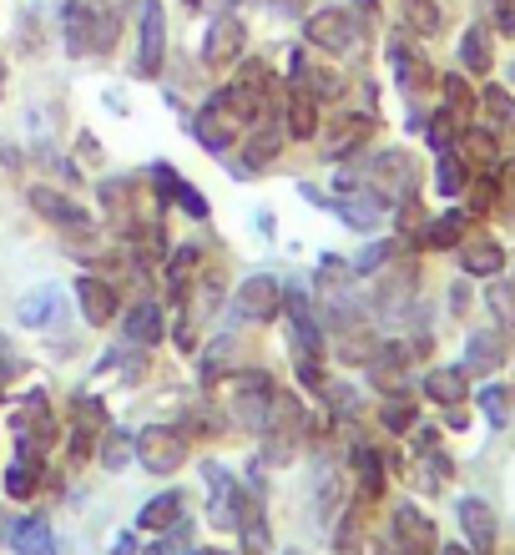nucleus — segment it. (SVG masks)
Segmentation results:
<instances>
[{"instance_id": "18", "label": "nucleus", "mask_w": 515, "mask_h": 555, "mask_svg": "<svg viewBox=\"0 0 515 555\" xmlns=\"http://www.w3.org/2000/svg\"><path fill=\"white\" fill-rule=\"evenodd\" d=\"M460 530H465V541L475 545V555H490V551H495V511H490L480 495H465V500H460Z\"/></svg>"}, {"instance_id": "48", "label": "nucleus", "mask_w": 515, "mask_h": 555, "mask_svg": "<svg viewBox=\"0 0 515 555\" xmlns=\"http://www.w3.org/2000/svg\"><path fill=\"white\" fill-rule=\"evenodd\" d=\"M384 258H395V243H374V248H364V253H359V258L349 263L353 278H359V273H379Z\"/></svg>"}, {"instance_id": "14", "label": "nucleus", "mask_w": 515, "mask_h": 555, "mask_svg": "<svg viewBox=\"0 0 515 555\" xmlns=\"http://www.w3.org/2000/svg\"><path fill=\"white\" fill-rule=\"evenodd\" d=\"M283 313H288V323H294L298 353H309V359H319V349H324V323L313 319L309 293H304V288H283Z\"/></svg>"}, {"instance_id": "11", "label": "nucleus", "mask_w": 515, "mask_h": 555, "mask_svg": "<svg viewBox=\"0 0 515 555\" xmlns=\"http://www.w3.org/2000/svg\"><path fill=\"white\" fill-rule=\"evenodd\" d=\"M15 439H21V454L41 460V450L56 439V420H51V404L46 395H30L21 410H15Z\"/></svg>"}, {"instance_id": "49", "label": "nucleus", "mask_w": 515, "mask_h": 555, "mask_svg": "<svg viewBox=\"0 0 515 555\" xmlns=\"http://www.w3.org/2000/svg\"><path fill=\"white\" fill-rule=\"evenodd\" d=\"M15 369H21V359L11 353V338L0 334V399H5V384L15 379Z\"/></svg>"}, {"instance_id": "54", "label": "nucleus", "mask_w": 515, "mask_h": 555, "mask_svg": "<svg viewBox=\"0 0 515 555\" xmlns=\"http://www.w3.org/2000/svg\"><path fill=\"white\" fill-rule=\"evenodd\" d=\"M188 5H192V11H203V5H213V0H188Z\"/></svg>"}, {"instance_id": "8", "label": "nucleus", "mask_w": 515, "mask_h": 555, "mask_svg": "<svg viewBox=\"0 0 515 555\" xmlns=\"http://www.w3.org/2000/svg\"><path fill=\"white\" fill-rule=\"evenodd\" d=\"M389 541H395L399 555H435L440 551V530H435V520L420 505L399 500L395 515H389Z\"/></svg>"}, {"instance_id": "41", "label": "nucleus", "mask_w": 515, "mask_h": 555, "mask_svg": "<svg viewBox=\"0 0 515 555\" xmlns=\"http://www.w3.org/2000/svg\"><path fill=\"white\" fill-rule=\"evenodd\" d=\"M475 112H480L490 127H511V121H515V102H511V91H505V87H486V91H480Z\"/></svg>"}, {"instance_id": "1", "label": "nucleus", "mask_w": 515, "mask_h": 555, "mask_svg": "<svg viewBox=\"0 0 515 555\" xmlns=\"http://www.w3.org/2000/svg\"><path fill=\"white\" fill-rule=\"evenodd\" d=\"M359 188H364L369 197H379L384 207L404 203V197H420V162H414L404 146L374 152L359 172H344L339 177V192H359Z\"/></svg>"}, {"instance_id": "23", "label": "nucleus", "mask_w": 515, "mask_h": 555, "mask_svg": "<svg viewBox=\"0 0 515 555\" xmlns=\"http://www.w3.org/2000/svg\"><path fill=\"white\" fill-rule=\"evenodd\" d=\"M294 91H304V96H313V102H339V96H344V81L334 72H324L319 61L294 56Z\"/></svg>"}, {"instance_id": "58", "label": "nucleus", "mask_w": 515, "mask_h": 555, "mask_svg": "<svg viewBox=\"0 0 515 555\" xmlns=\"http://www.w3.org/2000/svg\"><path fill=\"white\" fill-rule=\"evenodd\" d=\"M511 76H515V66H511Z\"/></svg>"}, {"instance_id": "56", "label": "nucleus", "mask_w": 515, "mask_h": 555, "mask_svg": "<svg viewBox=\"0 0 515 555\" xmlns=\"http://www.w3.org/2000/svg\"><path fill=\"white\" fill-rule=\"evenodd\" d=\"M197 555H222V551H197Z\"/></svg>"}, {"instance_id": "25", "label": "nucleus", "mask_w": 515, "mask_h": 555, "mask_svg": "<svg viewBox=\"0 0 515 555\" xmlns=\"http://www.w3.org/2000/svg\"><path fill=\"white\" fill-rule=\"evenodd\" d=\"M121 328H127V344H132V349H152V344L163 338V304H157V298H142V304H132V308H127V323H121Z\"/></svg>"}, {"instance_id": "33", "label": "nucleus", "mask_w": 515, "mask_h": 555, "mask_svg": "<svg viewBox=\"0 0 515 555\" xmlns=\"http://www.w3.org/2000/svg\"><path fill=\"white\" fill-rule=\"evenodd\" d=\"M471 233V218L465 212H440V218L425 222V237H420V248H460V237Z\"/></svg>"}, {"instance_id": "50", "label": "nucleus", "mask_w": 515, "mask_h": 555, "mask_svg": "<svg viewBox=\"0 0 515 555\" xmlns=\"http://www.w3.org/2000/svg\"><path fill=\"white\" fill-rule=\"evenodd\" d=\"M490 11H495V30L515 36V0H490Z\"/></svg>"}, {"instance_id": "12", "label": "nucleus", "mask_w": 515, "mask_h": 555, "mask_svg": "<svg viewBox=\"0 0 515 555\" xmlns=\"http://www.w3.org/2000/svg\"><path fill=\"white\" fill-rule=\"evenodd\" d=\"M26 197H30V207H36V212L51 222V228H61V233H91V212L81 203H72L66 192H56V188H30Z\"/></svg>"}, {"instance_id": "20", "label": "nucleus", "mask_w": 515, "mask_h": 555, "mask_svg": "<svg viewBox=\"0 0 515 555\" xmlns=\"http://www.w3.org/2000/svg\"><path fill=\"white\" fill-rule=\"evenodd\" d=\"M414 344H374V353L364 359V369H369V379L374 384H384V389H395L399 379H404V369H410V359H414Z\"/></svg>"}, {"instance_id": "6", "label": "nucleus", "mask_w": 515, "mask_h": 555, "mask_svg": "<svg viewBox=\"0 0 515 555\" xmlns=\"http://www.w3.org/2000/svg\"><path fill=\"white\" fill-rule=\"evenodd\" d=\"M192 137L203 142V152L222 157V152H233L243 142V121H237V112L222 96H213V102H203L192 112Z\"/></svg>"}, {"instance_id": "39", "label": "nucleus", "mask_w": 515, "mask_h": 555, "mask_svg": "<svg viewBox=\"0 0 515 555\" xmlns=\"http://www.w3.org/2000/svg\"><path fill=\"white\" fill-rule=\"evenodd\" d=\"M404 21H410L414 36H440L445 30L440 0H404Z\"/></svg>"}, {"instance_id": "13", "label": "nucleus", "mask_w": 515, "mask_h": 555, "mask_svg": "<svg viewBox=\"0 0 515 555\" xmlns=\"http://www.w3.org/2000/svg\"><path fill=\"white\" fill-rule=\"evenodd\" d=\"M106 429V404L96 395H76L72 399V460H87L91 444Z\"/></svg>"}, {"instance_id": "59", "label": "nucleus", "mask_w": 515, "mask_h": 555, "mask_svg": "<svg viewBox=\"0 0 515 555\" xmlns=\"http://www.w3.org/2000/svg\"><path fill=\"white\" fill-rule=\"evenodd\" d=\"M288 555H298V551H288Z\"/></svg>"}, {"instance_id": "28", "label": "nucleus", "mask_w": 515, "mask_h": 555, "mask_svg": "<svg viewBox=\"0 0 515 555\" xmlns=\"http://www.w3.org/2000/svg\"><path fill=\"white\" fill-rule=\"evenodd\" d=\"M374 137V117H353V112H344L339 117V127H334V142H324V157L329 162H339V157H349V152H359V146Z\"/></svg>"}, {"instance_id": "24", "label": "nucleus", "mask_w": 515, "mask_h": 555, "mask_svg": "<svg viewBox=\"0 0 515 555\" xmlns=\"http://www.w3.org/2000/svg\"><path fill=\"white\" fill-rule=\"evenodd\" d=\"M334 207H339L344 228H353V233H374V228L384 222V203H379V197H369L364 188H359V192H339V197H334Z\"/></svg>"}, {"instance_id": "57", "label": "nucleus", "mask_w": 515, "mask_h": 555, "mask_svg": "<svg viewBox=\"0 0 515 555\" xmlns=\"http://www.w3.org/2000/svg\"><path fill=\"white\" fill-rule=\"evenodd\" d=\"M106 5H117V0H106Z\"/></svg>"}, {"instance_id": "3", "label": "nucleus", "mask_w": 515, "mask_h": 555, "mask_svg": "<svg viewBox=\"0 0 515 555\" xmlns=\"http://www.w3.org/2000/svg\"><path fill=\"white\" fill-rule=\"evenodd\" d=\"M132 454H137V465L152 469V475H172V469L188 465L192 439L182 424H147L142 435H132Z\"/></svg>"}, {"instance_id": "4", "label": "nucleus", "mask_w": 515, "mask_h": 555, "mask_svg": "<svg viewBox=\"0 0 515 555\" xmlns=\"http://www.w3.org/2000/svg\"><path fill=\"white\" fill-rule=\"evenodd\" d=\"M273 379L248 369V374H237L233 379V404H228V420H237L248 435H268V420H273Z\"/></svg>"}, {"instance_id": "42", "label": "nucleus", "mask_w": 515, "mask_h": 555, "mask_svg": "<svg viewBox=\"0 0 515 555\" xmlns=\"http://www.w3.org/2000/svg\"><path fill=\"white\" fill-rule=\"evenodd\" d=\"M475 404H480V414H486L490 429L511 424V389H505V384H486V389L475 395Z\"/></svg>"}, {"instance_id": "21", "label": "nucleus", "mask_w": 515, "mask_h": 555, "mask_svg": "<svg viewBox=\"0 0 515 555\" xmlns=\"http://www.w3.org/2000/svg\"><path fill=\"white\" fill-rule=\"evenodd\" d=\"M283 152V142H279V127H258V132L248 137V142H237V172L243 177H258V172H268L273 167V157Z\"/></svg>"}, {"instance_id": "34", "label": "nucleus", "mask_w": 515, "mask_h": 555, "mask_svg": "<svg viewBox=\"0 0 515 555\" xmlns=\"http://www.w3.org/2000/svg\"><path fill=\"white\" fill-rule=\"evenodd\" d=\"M288 137L294 142H313V132H319V102L313 96H304V91H288Z\"/></svg>"}, {"instance_id": "26", "label": "nucleus", "mask_w": 515, "mask_h": 555, "mask_svg": "<svg viewBox=\"0 0 515 555\" xmlns=\"http://www.w3.org/2000/svg\"><path fill=\"white\" fill-rule=\"evenodd\" d=\"M471 374L455 364H445V369H429L425 374V399H435V404H445V410H460L465 399H471Z\"/></svg>"}, {"instance_id": "44", "label": "nucleus", "mask_w": 515, "mask_h": 555, "mask_svg": "<svg viewBox=\"0 0 515 555\" xmlns=\"http://www.w3.org/2000/svg\"><path fill=\"white\" fill-rule=\"evenodd\" d=\"M440 91H445V112H455L460 121L475 117V91H471V81H465V76H445Z\"/></svg>"}, {"instance_id": "35", "label": "nucleus", "mask_w": 515, "mask_h": 555, "mask_svg": "<svg viewBox=\"0 0 515 555\" xmlns=\"http://www.w3.org/2000/svg\"><path fill=\"white\" fill-rule=\"evenodd\" d=\"M465 182H471V172H465V157H460L455 146H450V152H435V192H440V197H460Z\"/></svg>"}, {"instance_id": "40", "label": "nucleus", "mask_w": 515, "mask_h": 555, "mask_svg": "<svg viewBox=\"0 0 515 555\" xmlns=\"http://www.w3.org/2000/svg\"><path fill=\"white\" fill-rule=\"evenodd\" d=\"M486 304H490V319H495V334L515 338V283H495Z\"/></svg>"}, {"instance_id": "55", "label": "nucleus", "mask_w": 515, "mask_h": 555, "mask_svg": "<svg viewBox=\"0 0 515 555\" xmlns=\"http://www.w3.org/2000/svg\"><path fill=\"white\" fill-rule=\"evenodd\" d=\"M0 87H5V66H0Z\"/></svg>"}, {"instance_id": "38", "label": "nucleus", "mask_w": 515, "mask_h": 555, "mask_svg": "<svg viewBox=\"0 0 515 555\" xmlns=\"http://www.w3.org/2000/svg\"><path fill=\"white\" fill-rule=\"evenodd\" d=\"M414 420H420V410H414L410 395H389V399L379 404V424L389 429V435H410Z\"/></svg>"}, {"instance_id": "53", "label": "nucleus", "mask_w": 515, "mask_h": 555, "mask_svg": "<svg viewBox=\"0 0 515 555\" xmlns=\"http://www.w3.org/2000/svg\"><path fill=\"white\" fill-rule=\"evenodd\" d=\"M5 535H11V520H5V511H0V545H5Z\"/></svg>"}, {"instance_id": "51", "label": "nucleus", "mask_w": 515, "mask_h": 555, "mask_svg": "<svg viewBox=\"0 0 515 555\" xmlns=\"http://www.w3.org/2000/svg\"><path fill=\"white\" fill-rule=\"evenodd\" d=\"M132 551H137V541H132V535H121V541L112 545V555H132Z\"/></svg>"}, {"instance_id": "37", "label": "nucleus", "mask_w": 515, "mask_h": 555, "mask_svg": "<svg viewBox=\"0 0 515 555\" xmlns=\"http://www.w3.org/2000/svg\"><path fill=\"white\" fill-rule=\"evenodd\" d=\"M36 490H41V460L15 454V465L5 469V495H11V500H30Z\"/></svg>"}, {"instance_id": "7", "label": "nucleus", "mask_w": 515, "mask_h": 555, "mask_svg": "<svg viewBox=\"0 0 515 555\" xmlns=\"http://www.w3.org/2000/svg\"><path fill=\"white\" fill-rule=\"evenodd\" d=\"M137 76H163L167 66V15L163 0H137Z\"/></svg>"}, {"instance_id": "15", "label": "nucleus", "mask_w": 515, "mask_h": 555, "mask_svg": "<svg viewBox=\"0 0 515 555\" xmlns=\"http://www.w3.org/2000/svg\"><path fill=\"white\" fill-rule=\"evenodd\" d=\"M389 66H395L399 91H410V96H420V91L435 87V66H429V61L420 56L404 36H395V41H389Z\"/></svg>"}, {"instance_id": "46", "label": "nucleus", "mask_w": 515, "mask_h": 555, "mask_svg": "<svg viewBox=\"0 0 515 555\" xmlns=\"http://www.w3.org/2000/svg\"><path fill=\"white\" fill-rule=\"evenodd\" d=\"M142 555H192V520H188V515H182V520H177V526L167 530L163 541H157V545H147V551H142Z\"/></svg>"}, {"instance_id": "47", "label": "nucleus", "mask_w": 515, "mask_h": 555, "mask_svg": "<svg viewBox=\"0 0 515 555\" xmlns=\"http://www.w3.org/2000/svg\"><path fill=\"white\" fill-rule=\"evenodd\" d=\"M172 203L182 207V212H188V218H197V222H207L213 218V207H207V197L197 188H192V182H182V177H177L172 182Z\"/></svg>"}, {"instance_id": "9", "label": "nucleus", "mask_w": 515, "mask_h": 555, "mask_svg": "<svg viewBox=\"0 0 515 555\" xmlns=\"http://www.w3.org/2000/svg\"><path fill=\"white\" fill-rule=\"evenodd\" d=\"M233 313L243 323H273L283 313V283L273 273H253L237 283L233 293Z\"/></svg>"}, {"instance_id": "2", "label": "nucleus", "mask_w": 515, "mask_h": 555, "mask_svg": "<svg viewBox=\"0 0 515 555\" xmlns=\"http://www.w3.org/2000/svg\"><path fill=\"white\" fill-rule=\"evenodd\" d=\"M61 30H66L72 56H112V46L121 41L117 5H106V0H66Z\"/></svg>"}, {"instance_id": "22", "label": "nucleus", "mask_w": 515, "mask_h": 555, "mask_svg": "<svg viewBox=\"0 0 515 555\" xmlns=\"http://www.w3.org/2000/svg\"><path fill=\"white\" fill-rule=\"evenodd\" d=\"M505 364V338L495 334V328H475L471 338H465V374H495V369Z\"/></svg>"}, {"instance_id": "32", "label": "nucleus", "mask_w": 515, "mask_h": 555, "mask_svg": "<svg viewBox=\"0 0 515 555\" xmlns=\"http://www.w3.org/2000/svg\"><path fill=\"white\" fill-rule=\"evenodd\" d=\"M353 480H359V495L364 500L384 495V454L374 444H353Z\"/></svg>"}, {"instance_id": "43", "label": "nucleus", "mask_w": 515, "mask_h": 555, "mask_svg": "<svg viewBox=\"0 0 515 555\" xmlns=\"http://www.w3.org/2000/svg\"><path fill=\"white\" fill-rule=\"evenodd\" d=\"M127 460H132V435H127L121 424H106L102 429V465L106 469H127Z\"/></svg>"}, {"instance_id": "16", "label": "nucleus", "mask_w": 515, "mask_h": 555, "mask_svg": "<svg viewBox=\"0 0 515 555\" xmlns=\"http://www.w3.org/2000/svg\"><path fill=\"white\" fill-rule=\"evenodd\" d=\"M455 253H460V273L465 278H495L505 268V248L490 233H465Z\"/></svg>"}, {"instance_id": "36", "label": "nucleus", "mask_w": 515, "mask_h": 555, "mask_svg": "<svg viewBox=\"0 0 515 555\" xmlns=\"http://www.w3.org/2000/svg\"><path fill=\"white\" fill-rule=\"evenodd\" d=\"M56 308H61V293L56 288H36L21 298V308H15V319L26 323V328H46V323L56 319Z\"/></svg>"}, {"instance_id": "52", "label": "nucleus", "mask_w": 515, "mask_h": 555, "mask_svg": "<svg viewBox=\"0 0 515 555\" xmlns=\"http://www.w3.org/2000/svg\"><path fill=\"white\" fill-rule=\"evenodd\" d=\"M435 555H471V551H465V545H440Z\"/></svg>"}, {"instance_id": "29", "label": "nucleus", "mask_w": 515, "mask_h": 555, "mask_svg": "<svg viewBox=\"0 0 515 555\" xmlns=\"http://www.w3.org/2000/svg\"><path fill=\"white\" fill-rule=\"evenodd\" d=\"M460 66L471 76H486L490 66H495V36H490V26L475 21V26L460 36Z\"/></svg>"}, {"instance_id": "27", "label": "nucleus", "mask_w": 515, "mask_h": 555, "mask_svg": "<svg viewBox=\"0 0 515 555\" xmlns=\"http://www.w3.org/2000/svg\"><path fill=\"white\" fill-rule=\"evenodd\" d=\"M207 475V490H213V511H207V520L218 530H233V500H237V480L228 475L222 465H203Z\"/></svg>"}, {"instance_id": "17", "label": "nucleus", "mask_w": 515, "mask_h": 555, "mask_svg": "<svg viewBox=\"0 0 515 555\" xmlns=\"http://www.w3.org/2000/svg\"><path fill=\"white\" fill-rule=\"evenodd\" d=\"M76 304H81V313H87L91 328H106V323L117 319V288H112L106 278H96V273L76 278Z\"/></svg>"}, {"instance_id": "31", "label": "nucleus", "mask_w": 515, "mask_h": 555, "mask_svg": "<svg viewBox=\"0 0 515 555\" xmlns=\"http://www.w3.org/2000/svg\"><path fill=\"white\" fill-rule=\"evenodd\" d=\"M233 369H237V338L233 334H218L203 349V369H197V374H203V384L213 389V384H222Z\"/></svg>"}, {"instance_id": "45", "label": "nucleus", "mask_w": 515, "mask_h": 555, "mask_svg": "<svg viewBox=\"0 0 515 555\" xmlns=\"http://www.w3.org/2000/svg\"><path fill=\"white\" fill-rule=\"evenodd\" d=\"M197 258H203V253L192 248V243H182V248L172 253V268H167V283H172V298H188V278L197 273Z\"/></svg>"}, {"instance_id": "10", "label": "nucleus", "mask_w": 515, "mask_h": 555, "mask_svg": "<svg viewBox=\"0 0 515 555\" xmlns=\"http://www.w3.org/2000/svg\"><path fill=\"white\" fill-rule=\"evenodd\" d=\"M243 51H248V21L237 11H218L203 36V61L207 66H233V61H243Z\"/></svg>"}, {"instance_id": "19", "label": "nucleus", "mask_w": 515, "mask_h": 555, "mask_svg": "<svg viewBox=\"0 0 515 555\" xmlns=\"http://www.w3.org/2000/svg\"><path fill=\"white\" fill-rule=\"evenodd\" d=\"M5 545H11L15 555H61L56 530H51V520H41V515H26V520H15L11 535H5Z\"/></svg>"}, {"instance_id": "30", "label": "nucleus", "mask_w": 515, "mask_h": 555, "mask_svg": "<svg viewBox=\"0 0 515 555\" xmlns=\"http://www.w3.org/2000/svg\"><path fill=\"white\" fill-rule=\"evenodd\" d=\"M182 505H188L182 490H163V495H152L147 505L137 511V530H152V535H157V530H172L177 520H182Z\"/></svg>"}, {"instance_id": "5", "label": "nucleus", "mask_w": 515, "mask_h": 555, "mask_svg": "<svg viewBox=\"0 0 515 555\" xmlns=\"http://www.w3.org/2000/svg\"><path fill=\"white\" fill-rule=\"evenodd\" d=\"M304 36H309V46L329 51V56H353L359 21H353V11H344V5H319V11L304 21Z\"/></svg>"}]
</instances>
